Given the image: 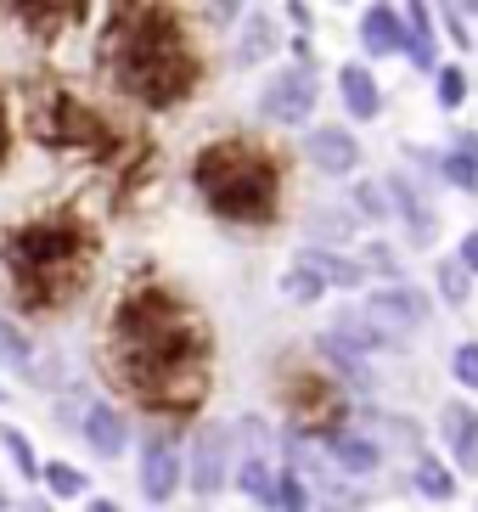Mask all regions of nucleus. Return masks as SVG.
<instances>
[{"label":"nucleus","instance_id":"f257e3e1","mask_svg":"<svg viewBox=\"0 0 478 512\" xmlns=\"http://www.w3.org/2000/svg\"><path fill=\"white\" fill-rule=\"evenodd\" d=\"M113 372L158 417H186L209 394V332L164 287H135L113 316Z\"/></svg>","mask_w":478,"mask_h":512},{"label":"nucleus","instance_id":"f03ea898","mask_svg":"<svg viewBox=\"0 0 478 512\" xmlns=\"http://www.w3.org/2000/svg\"><path fill=\"white\" fill-rule=\"evenodd\" d=\"M102 51L113 62L119 91L141 107H175L197 91V57L186 46V29L169 6H130L113 12L102 34Z\"/></svg>","mask_w":478,"mask_h":512},{"label":"nucleus","instance_id":"7ed1b4c3","mask_svg":"<svg viewBox=\"0 0 478 512\" xmlns=\"http://www.w3.org/2000/svg\"><path fill=\"white\" fill-rule=\"evenodd\" d=\"M90 254H96V242L74 220H29V226H17L12 237L0 242V265L12 271L17 299L29 310H51L68 293H79V282L90 271Z\"/></svg>","mask_w":478,"mask_h":512},{"label":"nucleus","instance_id":"20e7f679","mask_svg":"<svg viewBox=\"0 0 478 512\" xmlns=\"http://www.w3.org/2000/svg\"><path fill=\"white\" fill-rule=\"evenodd\" d=\"M192 186L220 220L270 226L282 209V169L254 141H209L192 158Z\"/></svg>","mask_w":478,"mask_h":512},{"label":"nucleus","instance_id":"39448f33","mask_svg":"<svg viewBox=\"0 0 478 512\" xmlns=\"http://www.w3.org/2000/svg\"><path fill=\"white\" fill-rule=\"evenodd\" d=\"M29 130H34L40 147H107V141H113V130H107V124L68 91L40 96L34 113H29Z\"/></svg>","mask_w":478,"mask_h":512},{"label":"nucleus","instance_id":"423d86ee","mask_svg":"<svg viewBox=\"0 0 478 512\" xmlns=\"http://www.w3.org/2000/svg\"><path fill=\"white\" fill-rule=\"evenodd\" d=\"M321 102V79H315L310 62H287L276 74L265 79V91H259V113L270 124H304Z\"/></svg>","mask_w":478,"mask_h":512},{"label":"nucleus","instance_id":"0eeeda50","mask_svg":"<svg viewBox=\"0 0 478 512\" xmlns=\"http://www.w3.org/2000/svg\"><path fill=\"white\" fill-rule=\"evenodd\" d=\"M62 428H79V439H85L96 456H124V445H130V428H124V417L107 400H90V394H79V400H62Z\"/></svg>","mask_w":478,"mask_h":512},{"label":"nucleus","instance_id":"6e6552de","mask_svg":"<svg viewBox=\"0 0 478 512\" xmlns=\"http://www.w3.org/2000/svg\"><path fill=\"white\" fill-rule=\"evenodd\" d=\"M360 316L372 321L377 332H411V327H428V316H434V304H428V293L422 287H405V282H389V287H372L366 293V304H360Z\"/></svg>","mask_w":478,"mask_h":512},{"label":"nucleus","instance_id":"1a4fd4ad","mask_svg":"<svg viewBox=\"0 0 478 512\" xmlns=\"http://www.w3.org/2000/svg\"><path fill=\"white\" fill-rule=\"evenodd\" d=\"M186 484H192L197 496L209 501L220 496L225 484H231V428L220 422H203L192 434V456H186Z\"/></svg>","mask_w":478,"mask_h":512},{"label":"nucleus","instance_id":"9d476101","mask_svg":"<svg viewBox=\"0 0 478 512\" xmlns=\"http://www.w3.org/2000/svg\"><path fill=\"white\" fill-rule=\"evenodd\" d=\"M180 479H186V456H180V445L152 428V434L141 439V473H135L141 496H147L152 507H164V501L180 490Z\"/></svg>","mask_w":478,"mask_h":512},{"label":"nucleus","instance_id":"9b49d317","mask_svg":"<svg viewBox=\"0 0 478 512\" xmlns=\"http://www.w3.org/2000/svg\"><path fill=\"white\" fill-rule=\"evenodd\" d=\"M439 445H445V467L478 479V406L467 400H445L439 411Z\"/></svg>","mask_w":478,"mask_h":512},{"label":"nucleus","instance_id":"f8f14e48","mask_svg":"<svg viewBox=\"0 0 478 512\" xmlns=\"http://www.w3.org/2000/svg\"><path fill=\"white\" fill-rule=\"evenodd\" d=\"M304 158H310L321 175H355L360 141L349 136L344 124H321V130H310V136H304Z\"/></svg>","mask_w":478,"mask_h":512},{"label":"nucleus","instance_id":"ddd939ff","mask_svg":"<svg viewBox=\"0 0 478 512\" xmlns=\"http://www.w3.org/2000/svg\"><path fill=\"white\" fill-rule=\"evenodd\" d=\"M383 192H389V209L400 214L405 231H411V248H428V242L439 237V214L422 203V192L405 181V175H389V181H383Z\"/></svg>","mask_w":478,"mask_h":512},{"label":"nucleus","instance_id":"4468645a","mask_svg":"<svg viewBox=\"0 0 478 512\" xmlns=\"http://www.w3.org/2000/svg\"><path fill=\"white\" fill-rule=\"evenodd\" d=\"M299 271H310L315 282L327 287H344V293H355V287H366V271H360V259H349V254H338V248H299V259H293Z\"/></svg>","mask_w":478,"mask_h":512},{"label":"nucleus","instance_id":"2eb2a0df","mask_svg":"<svg viewBox=\"0 0 478 512\" xmlns=\"http://www.w3.org/2000/svg\"><path fill=\"white\" fill-rule=\"evenodd\" d=\"M338 411V394H332L327 377H299L287 389V417L299 422V434H321V417Z\"/></svg>","mask_w":478,"mask_h":512},{"label":"nucleus","instance_id":"dca6fc26","mask_svg":"<svg viewBox=\"0 0 478 512\" xmlns=\"http://www.w3.org/2000/svg\"><path fill=\"white\" fill-rule=\"evenodd\" d=\"M360 46H366V57H394L405 46L400 6H366L360 12Z\"/></svg>","mask_w":478,"mask_h":512},{"label":"nucleus","instance_id":"f3484780","mask_svg":"<svg viewBox=\"0 0 478 512\" xmlns=\"http://www.w3.org/2000/svg\"><path fill=\"white\" fill-rule=\"evenodd\" d=\"M405 57H411V68H422V74H439V46H434V6H405Z\"/></svg>","mask_w":478,"mask_h":512},{"label":"nucleus","instance_id":"a211bd4d","mask_svg":"<svg viewBox=\"0 0 478 512\" xmlns=\"http://www.w3.org/2000/svg\"><path fill=\"white\" fill-rule=\"evenodd\" d=\"M338 96H344L349 119H366V124H372L377 113H383V91H377V79L366 74L360 62H344V68H338Z\"/></svg>","mask_w":478,"mask_h":512},{"label":"nucleus","instance_id":"6ab92c4d","mask_svg":"<svg viewBox=\"0 0 478 512\" xmlns=\"http://www.w3.org/2000/svg\"><path fill=\"white\" fill-rule=\"evenodd\" d=\"M231 484H237L248 501H259L265 512H282V501H276V467L270 462H254V456H242L237 473H231Z\"/></svg>","mask_w":478,"mask_h":512},{"label":"nucleus","instance_id":"aec40b11","mask_svg":"<svg viewBox=\"0 0 478 512\" xmlns=\"http://www.w3.org/2000/svg\"><path fill=\"white\" fill-rule=\"evenodd\" d=\"M327 451L332 462L344 467V473H372L377 462H383V451H377L366 434H349V428H338V434H327Z\"/></svg>","mask_w":478,"mask_h":512},{"label":"nucleus","instance_id":"412c9836","mask_svg":"<svg viewBox=\"0 0 478 512\" xmlns=\"http://www.w3.org/2000/svg\"><path fill=\"white\" fill-rule=\"evenodd\" d=\"M0 366H6L12 377H29V383H34V344H29V332H17L6 316H0Z\"/></svg>","mask_w":478,"mask_h":512},{"label":"nucleus","instance_id":"4be33fe9","mask_svg":"<svg viewBox=\"0 0 478 512\" xmlns=\"http://www.w3.org/2000/svg\"><path fill=\"white\" fill-rule=\"evenodd\" d=\"M411 484H417L428 501H450V496H456V473L445 467V456H417V467H411Z\"/></svg>","mask_w":478,"mask_h":512},{"label":"nucleus","instance_id":"5701e85b","mask_svg":"<svg viewBox=\"0 0 478 512\" xmlns=\"http://www.w3.org/2000/svg\"><path fill=\"white\" fill-rule=\"evenodd\" d=\"M40 479H45V501H79L85 496V473L74 462H40Z\"/></svg>","mask_w":478,"mask_h":512},{"label":"nucleus","instance_id":"b1692460","mask_svg":"<svg viewBox=\"0 0 478 512\" xmlns=\"http://www.w3.org/2000/svg\"><path fill=\"white\" fill-rule=\"evenodd\" d=\"M0 445H6V456H12L17 479H40V456H34V445H29L23 428H0Z\"/></svg>","mask_w":478,"mask_h":512},{"label":"nucleus","instance_id":"393cba45","mask_svg":"<svg viewBox=\"0 0 478 512\" xmlns=\"http://www.w3.org/2000/svg\"><path fill=\"white\" fill-rule=\"evenodd\" d=\"M434 91H439V107H462L467 102V68L462 62H439Z\"/></svg>","mask_w":478,"mask_h":512},{"label":"nucleus","instance_id":"a878e982","mask_svg":"<svg viewBox=\"0 0 478 512\" xmlns=\"http://www.w3.org/2000/svg\"><path fill=\"white\" fill-rule=\"evenodd\" d=\"M349 209H355L360 220H389V197H383L377 181H360V186H349Z\"/></svg>","mask_w":478,"mask_h":512},{"label":"nucleus","instance_id":"bb28decb","mask_svg":"<svg viewBox=\"0 0 478 512\" xmlns=\"http://www.w3.org/2000/svg\"><path fill=\"white\" fill-rule=\"evenodd\" d=\"M276 46V29H270V17H248V40H242V68H254L265 51Z\"/></svg>","mask_w":478,"mask_h":512},{"label":"nucleus","instance_id":"cd10ccee","mask_svg":"<svg viewBox=\"0 0 478 512\" xmlns=\"http://www.w3.org/2000/svg\"><path fill=\"white\" fill-rule=\"evenodd\" d=\"M439 293H445L450 304H467V293H473V276H467L456 259H439Z\"/></svg>","mask_w":478,"mask_h":512},{"label":"nucleus","instance_id":"c85d7f7f","mask_svg":"<svg viewBox=\"0 0 478 512\" xmlns=\"http://www.w3.org/2000/svg\"><path fill=\"white\" fill-rule=\"evenodd\" d=\"M282 293H287L293 304H321V293H327V287L315 282L310 271H299V265H293V271L282 276Z\"/></svg>","mask_w":478,"mask_h":512},{"label":"nucleus","instance_id":"c756f323","mask_svg":"<svg viewBox=\"0 0 478 512\" xmlns=\"http://www.w3.org/2000/svg\"><path fill=\"white\" fill-rule=\"evenodd\" d=\"M237 439H248V445H254V462H270V451H276V439H270V422L265 417H242L237 422Z\"/></svg>","mask_w":478,"mask_h":512},{"label":"nucleus","instance_id":"7c9ffc66","mask_svg":"<svg viewBox=\"0 0 478 512\" xmlns=\"http://www.w3.org/2000/svg\"><path fill=\"white\" fill-rule=\"evenodd\" d=\"M450 372H456V383H462V389H478V344H456Z\"/></svg>","mask_w":478,"mask_h":512},{"label":"nucleus","instance_id":"2f4dec72","mask_svg":"<svg viewBox=\"0 0 478 512\" xmlns=\"http://www.w3.org/2000/svg\"><path fill=\"white\" fill-rule=\"evenodd\" d=\"M445 181L462 186V192H478V169H473L467 152H450V158H445Z\"/></svg>","mask_w":478,"mask_h":512},{"label":"nucleus","instance_id":"473e14b6","mask_svg":"<svg viewBox=\"0 0 478 512\" xmlns=\"http://www.w3.org/2000/svg\"><path fill=\"white\" fill-rule=\"evenodd\" d=\"M360 271H383V276H394V248L372 242V248H366V259H360Z\"/></svg>","mask_w":478,"mask_h":512},{"label":"nucleus","instance_id":"72a5a7b5","mask_svg":"<svg viewBox=\"0 0 478 512\" xmlns=\"http://www.w3.org/2000/svg\"><path fill=\"white\" fill-rule=\"evenodd\" d=\"M456 265H462V271H467V276H478V226H473V231H467V237H462V242H456Z\"/></svg>","mask_w":478,"mask_h":512},{"label":"nucleus","instance_id":"f704fd0d","mask_svg":"<svg viewBox=\"0 0 478 512\" xmlns=\"http://www.w3.org/2000/svg\"><path fill=\"white\" fill-rule=\"evenodd\" d=\"M439 17H445V34H450V40H456V46H467V23H462V12H456V6H445Z\"/></svg>","mask_w":478,"mask_h":512},{"label":"nucleus","instance_id":"c9c22d12","mask_svg":"<svg viewBox=\"0 0 478 512\" xmlns=\"http://www.w3.org/2000/svg\"><path fill=\"white\" fill-rule=\"evenodd\" d=\"M12 158V124H6V102H0V169Z\"/></svg>","mask_w":478,"mask_h":512},{"label":"nucleus","instance_id":"e433bc0d","mask_svg":"<svg viewBox=\"0 0 478 512\" xmlns=\"http://www.w3.org/2000/svg\"><path fill=\"white\" fill-rule=\"evenodd\" d=\"M456 152H467L473 169H478V130H462V136H456Z\"/></svg>","mask_w":478,"mask_h":512},{"label":"nucleus","instance_id":"4c0bfd02","mask_svg":"<svg viewBox=\"0 0 478 512\" xmlns=\"http://www.w3.org/2000/svg\"><path fill=\"white\" fill-rule=\"evenodd\" d=\"M85 512H119V501H107V496H96V501H85Z\"/></svg>","mask_w":478,"mask_h":512},{"label":"nucleus","instance_id":"58836bf2","mask_svg":"<svg viewBox=\"0 0 478 512\" xmlns=\"http://www.w3.org/2000/svg\"><path fill=\"white\" fill-rule=\"evenodd\" d=\"M23 512H51V501H45V496H29V501H23Z\"/></svg>","mask_w":478,"mask_h":512},{"label":"nucleus","instance_id":"ea45409f","mask_svg":"<svg viewBox=\"0 0 478 512\" xmlns=\"http://www.w3.org/2000/svg\"><path fill=\"white\" fill-rule=\"evenodd\" d=\"M0 507H6V490H0Z\"/></svg>","mask_w":478,"mask_h":512},{"label":"nucleus","instance_id":"a19ab883","mask_svg":"<svg viewBox=\"0 0 478 512\" xmlns=\"http://www.w3.org/2000/svg\"><path fill=\"white\" fill-rule=\"evenodd\" d=\"M0 400H6V389H0Z\"/></svg>","mask_w":478,"mask_h":512}]
</instances>
